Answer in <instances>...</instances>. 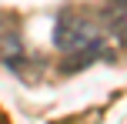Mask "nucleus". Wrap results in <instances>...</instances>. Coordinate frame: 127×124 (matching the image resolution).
<instances>
[{
  "mask_svg": "<svg viewBox=\"0 0 127 124\" xmlns=\"http://www.w3.org/2000/svg\"><path fill=\"white\" fill-rule=\"evenodd\" d=\"M54 47L64 54V67L77 71L104 57V34L87 13L77 10H60L54 24Z\"/></svg>",
  "mask_w": 127,
  "mask_h": 124,
  "instance_id": "obj_1",
  "label": "nucleus"
},
{
  "mask_svg": "<svg viewBox=\"0 0 127 124\" xmlns=\"http://www.w3.org/2000/svg\"><path fill=\"white\" fill-rule=\"evenodd\" d=\"M104 27L121 47H127V0H107L104 3Z\"/></svg>",
  "mask_w": 127,
  "mask_h": 124,
  "instance_id": "obj_2",
  "label": "nucleus"
}]
</instances>
